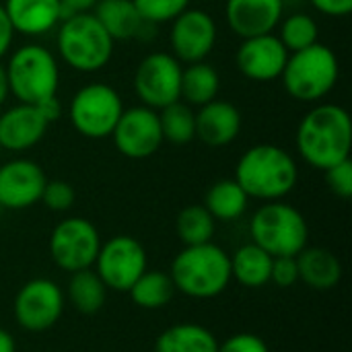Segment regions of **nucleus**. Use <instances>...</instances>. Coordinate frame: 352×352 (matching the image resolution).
Listing matches in <instances>:
<instances>
[{
  "instance_id": "nucleus-7",
  "label": "nucleus",
  "mask_w": 352,
  "mask_h": 352,
  "mask_svg": "<svg viewBox=\"0 0 352 352\" xmlns=\"http://www.w3.org/2000/svg\"><path fill=\"white\" fill-rule=\"evenodd\" d=\"M250 233L256 245L272 258H295L309 241L305 217L283 200H272L260 206L250 223Z\"/></svg>"
},
{
  "instance_id": "nucleus-39",
  "label": "nucleus",
  "mask_w": 352,
  "mask_h": 352,
  "mask_svg": "<svg viewBox=\"0 0 352 352\" xmlns=\"http://www.w3.org/2000/svg\"><path fill=\"white\" fill-rule=\"evenodd\" d=\"M99 0H60L62 4V19L76 14V12H91Z\"/></svg>"
},
{
  "instance_id": "nucleus-43",
  "label": "nucleus",
  "mask_w": 352,
  "mask_h": 352,
  "mask_svg": "<svg viewBox=\"0 0 352 352\" xmlns=\"http://www.w3.org/2000/svg\"><path fill=\"white\" fill-rule=\"evenodd\" d=\"M283 2H285V4H287V2H291V0H283Z\"/></svg>"
},
{
  "instance_id": "nucleus-26",
  "label": "nucleus",
  "mask_w": 352,
  "mask_h": 352,
  "mask_svg": "<svg viewBox=\"0 0 352 352\" xmlns=\"http://www.w3.org/2000/svg\"><path fill=\"white\" fill-rule=\"evenodd\" d=\"M107 291L109 289L99 278V274L93 268H87V270L72 272L64 297L72 303V307L76 311H80L85 316H93L105 305Z\"/></svg>"
},
{
  "instance_id": "nucleus-27",
  "label": "nucleus",
  "mask_w": 352,
  "mask_h": 352,
  "mask_svg": "<svg viewBox=\"0 0 352 352\" xmlns=\"http://www.w3.org/2000/svg\"><path fill=\"white\" fill-rule=\"evenodd\" d=\"M221 76L208 62H194L182 70V99L188 105H206L219 97Z\"/></svg>"
},
{
  "instance_id": "nucleus-3",
  "label": "nucleus",
  "mask_w": 352,
  "mask_h": 352,
  "mask_svg": "<svg viewBox=\"0 0 352 352\" xmlns=\"http://www.w3.org/2000/svg\"><path fill=\"white\" fill-rule=\"evenodd\" d=\"M169 276L177 293L192 299H214L233 280L231 258L212 241L184 245L171 262Z\"/></svg>"
},
{
  "instance_id": "nucleus-38",
  "label": "nucleus",
  "mask_w": 352,
  "mask_h": 352,
  "mask_svg": "<svg viewBox=\"0 0 352 352\" xmlns=\"http://www.w3.org/2000/svg\"><path fill=\"white\" fill-rule=\"evenodd\" d=\"M12 37H14V29H12V25H10V21L6 16V10H4V6L0 2V58H4L6 52L10 50Z\"/></svg>"
},
{
  "instance_id": "nucleus-24",
  "label": "nucleus",
  "mask_w": 352,
  "mask_h": 352,
  "mask_svg": "<svg viewBox=\"0 0 352 352\" xmlns=\"http://www.w3.org/2000/svg\"><path fill=\"white\" fill-rule=\"evenodd\" d=\"M229 258H231V278H235L239 285L248 289H260L270 283V270L274 258L254 241L241 245Z\"/></svg>"
},
{
  "instance_id": "nucleus-2",
  "label": "nucleus",
  "mask_w": 352,
  "mask_h": 352,
  "mask_svg": "<svg viewBox=\"0 0 352 352\" xmlns=\"http://www.w3.org/2000/svg\"><path fill=\"white\" fill-rule=\"evenodd\" d=\"M233 179L250 198L272 202L293 192L299 179V167L285 148L264 142L248 148L239 157Z\"/></svg>"
},
{
  "instance_id": "nucleus-30",
  "label": "nucleus",
  "mask_w": 352,
  "mask_h": 352,
  "mask_svg": "<svg viewBox=\"0 0 352 352\" xmlns=\"http://www.w3.org/2000/svg\"><path fill=\"white\" fill-rule=\"evenodd\" d=\"M163 140L171 144H188L196 138V113L188 103L175 101L159 109Z\"/></svg>"
},
{
  "instance_id": "nucleus-32",
  "label": "nucleus",
  "mask_w": 352,
  "mask_h": 352,
  "mask_svg": "<svg viewBox=\"0 0 352 352\" xmlns=\"http://www.w3.org/2000/svg\"><path fill=\"white\" fill-rule=\"evenodd\" d=\"M144 23H171L177 14L190 8V0H132Z\"/></svg>"
},
{
  "instance_id": "nucleus-14",
  "label": "nucleus",
  "mask_w": 352,
  "mask_h": 352,
  "mask_svg": "<svg viewBox=\"0 0 352 352\" xmlns=\"http://www.w3.org/2000/svg\"><path fill=\"white\" fill-rule=\"evenodd\" d=\"M169 43L179 62H204L217 43V23L200 8H186L171 21Z\"/></svg>"
},
{
  "instance_id": "nucleus-21",
  "label": "nucleus",
  "mask_w": 352,
  "mask_h": 352,
  "mask_svg": "<svg viewBox=\"0 0 352 352\" xmlns=\"http://www.w3.org/2000/svg\"><path fill=\"white\" fill-rule=\"evenodd\" d=\"M297 258L299 280L314 291H330L342 278L340 260L326 248H305Z\"/></svg>"
},
{
  "instance_id": "nucleus-22",
  "label": "nucleus",
  "mask_w": 352,
  "mask_h": 352,
  "mask_svg": "<svg viewBox=\"0 0 352 352\" xmlns=\"http://www.w3.org/2000/svg\"><path fill=\"white\" fill-rule=\"evenodd\" d=\"M91 12L113 41H128L146 25L132 0H99Z\"/></svg>"
},
{
  "instance_id": "nucleus-35",
  "label": "nucleus",
  "mask_w": 352,
  "mask_h": 352,
  "mask_svg": "<svg viewBox=\"0 0 352 352\" xmlns=\"http://www.w3.org/2000/svg\"><path fill=\"white\" fill-rule=\"evenodd\" d=\"M217 352H270V349H268L266 340L260 338L258 334L239 332V334H233V336L225 338L223 342H219Z\"/></svg>"
},
{
  "instance_id": "nucleus-6",
  "label": "nucleus",
  "mask_w": 352,
  "mask_h": 352,
  "mask_svg": "<svg viewBox=\"0 0 352 352\" xmlns=\"http://www.w3.org/2000/svg\"><path fill=\"white\" fill-rule=\"evenodd\" d=\"M4 70L8 78V91L19 103L39 105L41 101L52 99L58 93V60L47 47L39 43H27L16 47L10 54Z\"/></svg>"
},
{
  "instance_id": "nucleus-8",
  "label": "nucleus",
  "mask_w": 352,
  "mask_h": 352,
  "mask_svg": "<svg viewBox=\"0 0 352 352\" xmlns=\"http://www.w3.org/2000/svg\"><path fill=\"white\" fill-rule=\"evenodd\" d=\"M122 111L124 103L113 87L105 82H91L74 93L68 116L72 128L80 136L101 140L111 136Z\"/></svg>"
},
{
  "instance_id": "nucleus-17",
  "label": "nucleus",
  "mask_w": 352,
  "mask_h": 352,
  "mask_svg": "<svg viewBox=\"0 0 352 352\" xmlns=\"http://www.w3.org/2000/svg\"><path fill=\"white\" fill-rule=\"evenodd\" d=\"M50 128V122L37 105L16 103L0 116V148L25 153L39 144Z\"/></svg>"
},
{
  "instance_id": "nucleus-13",
  "label": "nucleus",
  "mask_w": 352,
  "mask_h": 352,
  "mask_svg": "<svg viewBox=\"0 0 352 352\" xmlns=\"http://www.w3.org/2000/svg\"><path fill=\"white\" fill-rule=\"evenodd\" d=\"M109 138L113 140L118 153L128 159L153 157L165 142L159 124V111L146 105L124 109Z\"/></svg>"
},
{
  "instance_id": "nucleus-15",
  "label": "nucleus",
  "mask_w": 352,
  "mask_h": 352,
  "mask_svg": "<svg viewBox=\"0 0 352 352\" xmlns=\"http://www.w3.org/2000/svg\"><path fill=\"white\" fill-rule=\"evenodd\" d=\"M287 58L289 50L283 45L278 35L272 33L243 39L235 54L239 72L254 82H270L280 78Z\"/></svg>"
},
{
  "instance_id": "nucleus-20",
  "label": "nucleus",
  "mask_w": 352,
  "mask_h": 352,
  "mask_svg": "<svg viewBox=\"0 0 352 352\" xmlns=\"http://www.w3.org/2000/svg\"><path fill=\"white\" fill-rule=\"evenodd\" d=\"M2 6L14 33L27 37L43 35L62 21L60 0H4Z\"/></svg>"
},
{
  "instance_id": "nucleus-34",
  "label": "nucleus",
  "mask_w": 352,
  "mask_h": 352,
  "mask_svg": "<svg viewBox=\"0 0 352 352\" xmlns=\"http://www.w3.org/2000/svg\"><path fill=\"white\" fill-rule=\"evenodd\" d=\"M326 173V184L330 188V192L342 200L352 198V161L346 159L330 169L324 171Z\"/></svg>"
},
{
  "instance_id": "nucleus-9",
  "label": "nucleus",
  "mask_w": 352,
  "mask_h": 352,
  "mask_svg": "<svg viewBox=\"0 0 352 352\" xmlns=\"http://www.w3.org/2000/svg\"><path fill=\"white\" fill-rule=\"evenodd\" d=\"M101 243V235L91 221L82 217H68L52 229L47 248L52 262L60 270L72 274L93 268Z\"/></svg>"
},
{
  "instance_id": "nucleus-33",
  "label": "nucleus",
  "mask_w": 352,
  "mask_h": 352,
  "mask_svg": "<svg viewBox=\"0 0 352 352\" xmlns=\"http://www.w3.org/2000/svg\"><path fill=\"white\" fill-rule=\"evenodd\" d=\"M76 200V194H74V188L64 182V179H47L45 186H43V192H41V200L50 210L54 212H66L68 208H72Z\"/></svg>"
},
{
  "instance_id": "nucleus-36",
  "label": "nucleus",
  "mask_w": 352,
  "mask_h": 352,
  "mask_svg": "<svg viewBox=\"0 0 352 352\" xmlns=\"http://www.w3.org/2000/svg\"><path fill=\"white\" fill-rule=\"evenodd\" d=\"M270 283H274L280 289H289L295 283H299L297 258H274L270 270Z\"/></svg>"
},
{
  "instance_id": "nucleus-25",
  "label": "nucleus",
  "mask_w": 352,
  "mask_h": 352,
  "mask_svg": "<svg viewBox=\"0 0 352 352\" xmlns=\"http://www.w3.org/2000/svg\"><path fill=\"white\" fill-rule=\"evenodd\" d=\"M250 196L235 179L214 182L204 198V208L212 214L214 221H237L245 214Z\"/></svg>"
},
{
  "instance_id": "nucleus-31",
  "label": "nucleus",
  "mask_w": 352,
  "mask_h": 352,
  "mask_svg": "<svg viewBox=\"0 0 352 352\" xmlns=\"http://www.w3.org/2000/svg\"><path fill=\"white\" fill-rule=\"evenodd\" d=\"M278 25H280L278 39L289 50V54L318 43L320 27H318L316 19L305 12H295V14L287 16L285 21H280Z\"/></svg>"
},
{
  "instance_id": "nucleus-23",
  "label": "nucleus",
  "mask_w": 352,
  "mask_h": 352,
  "mask_svg": "<svg viewBox=\"0 0 352 352\" xmlns=\"http://www.w3.org/2000/svg\"><path fill=\"white\" fill-rule=\"evenodd\" d=\"M217 336L208 328L192 322L163 330L155 342V352H217Z\"/></svg>"
},
{
  "instance_id": "nucleus-44",
  "label": "nucleus",
  "mask_w": 352,
  "mask_h": 352,
  "mask_svg": "<svg viewBox=\"0 0 352 352\" xmlns=\"http://www.w3.org/2000/svg\"><path fill=\"white\" fill-rule=\"evenodd\" d=\"M204 2H210V0H204Z\"/></svg>"
},
{
  "instance_id": "nucleus-5",
  "label": "nucleus",
  "mask_w": 352,
  "mask_h": 352,
  "mask_svg": "<svg viewBox=\"0 0 352 352\" xmlns=\"http://www.w3.org/2000/svg\"><path fill=\"white\" fill-rule=\"evenodd\" d=\"M340 76V62L332 47L314 43L291 52L280 74L285 91L301 103H320L332 93Z\"/></svg>"
},
{
  "instance_id": "nucleus-10",
  "label": "nucleus",
  "mask_w": 352,
  "mask_h": 352,
  "mask_svg": "<svg viewBox=\"0 0 352 352\" xmlns=\"http://www.w3.org/2000/svg\"><path fill=\"white\" fill-rule=\"evenodd\" d=\"M182 62L167 52H155L140 60L134 72V93L142 105L163 109L182 101Z\"/></svg>"
},
{
  "instance_id": "nucleus-11",
  "label": "nucleus",
  "mask_w": 352,
  "mask_h": 352,
  "mask_svg": "<svg viewBox=\"0 0 352 352\" xmlns=\"http://www.w3.org/2000/svg\"><path fill=\"white\" fill-rule=\"evenodd\" d=\"M146 250L138 239L130 235H116L101 243L97 260L93 264L105 287L118 293H128L130 287L146 270Z\"/></svg>"
},
{
  "instance_id": "nucleus-41",
  "label": "nucleus",
  "mask_w": 352,
  "mask_h": 352,
  "mask_svg": "<svg viewBox=\"0 0 352 352\" xmlns=\"http://www.w3.org/2000/svg\"><path fill=\"white\" fill-rule=\"evenodd\" d=\"M0 352H16V342L10 332L0 328Z\"/></svg>"
},
{
  "instance_id": "nucleus-37",
  "label": "nucleus",
  "mask_w": 352,
  "mask_h": 352,
  "mask_svg": "<svg viewBox=\"0 0 352 352\" xmlns=\"http://www.w3.org/2000/svg\"><path fill=\"white\" fill-rule=\"evenodd\" d=\"M316 10L326 16H346L352 10V0H309Z\"/></svg>"
},
{
  "instance_id": "nucleus-16",
  "label": "nucleus",
  "mask_w": 352,
  "mask_h": 352,
  "mask_svg": "<svg viewBox=\"0 0 352 352\" xmlns=\"http://www.w3.org/2000/svg\"><path fill=\"white\" fill-rule=\"evenodd\" d=\"M47 177L31 159H12L0 165V206L8 210L31 208L41 200Z\"/></svg>"
},
{
  "instance_id": "nucleus-4",
  "label": "nucleus",
  "mask_w": 352,
  "mask_h": 352,
  "mask_svg": "<svg viewBox=\"0 0 352 352\" xmlns=\"http://www.w3.org/2000/svg\"><path fill=\"white\" fill-rule=\"evenodd\" d=\"M116 41L93 12H76L58 23L56 47L66 66L76 72H97L113 56Z\"/></svg>"
},
{
  "instance_id": "nucleus-28",
  "label": "nucleus",
  "mask_w": 352,
  "mask_h": 352,
  "mask_svg": "<svg viewBox=\"0 0 352 352\" xmlns=\"http://www.w3.org/2000/svg\"><path fill=\"white\" fill-rule=\"evenodd\" d=\"M175 293L177 291L173 287L169 272L148 270V268L140 274V278L128 291L132 303L142 309H161L173 299Z\"/></svg>"
},
{
  "instance_id": "nucleus-1",
  "label": "nucleus",
  "mask_w": 352,
  "mask_h": 352,
  "mask_svg": "<svg viewBox=\"0 0 352 352\" xmlns=\"http://www.w3.org/2000/svg\"><path fill=\"white\" fill-rule=\"evenodd\" d=\"M295 144L301 159L320 171L351 159L352 120L349 111L336 103H318L299 122Z\"/></svg>"
},
{
  "instance_id": "nucleus-40",
  "label": "nucleus",
  "mask_w": 352,
  "mask_h": 352,
  "mask_svg": "<svg viewBox=\"0 0 352 352\" xmlns=\"http://www.w3.org/2000/svg\"><path fill=\"white\" fill-rule=\"evenodd\" d=\"M37 107L41 109V113L45 116V120H47L50 124H52V122H56V120L60 118V113H62V107H60V101H58V97L45 99V101H41Z\"/></svg>"
},
{
  "instance_id": "nucleus-29",
  "label": "nucleus",
  "mask_w": 352,
  "mask_h": 352,
  "mask_svg": "<svg viewBox=\"0 0 352 352\" xmlns=\"http://www.w3.org/2000/svg\"><path fill=\"white\" fill-rule=\"evenodd\" d=\"M214 229L217 221L204 208V204H190L182 208L175 221V231L184 245H200L212 241Z\"/></svg>"
},
{
  "instance_id": "nucleus-19",
  "label": "nucleus",
  "mask_w": 352,
  "mask_h": 352,
  "mask_svg": "<svg viewBox=\"0 0 352 352\" xmlns=\"http://www.w3.org/2000/svg\"><path fill=\"white\" fill-rule=\"evenodd\" d=\"M241 132V111L229 103L214 99L196 111V138L210 148L231 144Z\"/></svg>"
},
{
  "instance_id": "nucleus-12",
  "label": "nucleus",
  "mask_w": 352,
  "mask_h": 352,
  "mask_svg": "<svg viewBox=\"0 0 352 352\" xmlns=\"http://www.w3.org/2000/svg\"><path fill=\"white\" fill-rule=\"evenodd\" d=\"M64 291L50 278L25 283L12 303L14 322L27 332H45L54 328L64 314Z\"/></svg>"
},
{
  "instance_id": "nucleus-18",
  "label": "nucleus",
  "mask_w": 352,
  "mask_h": 352,
  "mask_svg": "<svg viewBox=\"0 0 352 352\" xmlns=\"http://www.w3.org/2000/svg\"><path fill=\"white\" fill-rule=\"evenodd\" d=\"M283 0H227L225 4L227 25L241 39L272 33L283 21Z\"/></svg>"
},
{
  "instance_id": "nucleus-42",
  "label": "nucleus",
  "mask_w": 352,
  "mask_h": 352,
  "mask_svg": "<svg viewBox=\"0 0 352 352\" xmlns=\"http://www.w3.org/2000/svg\"><path fill=\"white\" fill-rule=\"evenodd\" d=\"M10 95V91H8V78H6V70H4V66L0 64V105L6 101V97Z\"/></svg>"
}]
</instances>
